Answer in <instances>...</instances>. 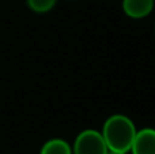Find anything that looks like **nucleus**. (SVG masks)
<instances>
[{"label": "nucleus", "mask_w": 155, "mask_h": 154, "mask_svg": "<svg viewBox=\"0 0 155 154\" xmlns=\"http://www.w3.org/2000/svg\"><path fill=\"white\" fill-rule=\"evenodd\" d=\"M134 122L125 115H112L105 120L102 126V136L110 152L128 153L136 135Z\"/></svg>", "instance_id": "1"}, {"label": "nucleus", "mask_w": 155, "mask_h": 154, "mask_svg": "<svg viewBox=\"0 0 155 154\" xmlns=\"http://www.w3.org/2000/svg\"><path fill=\"white\" fill-rule=\"evenodd\" d=\"M107 152L104 136L97 130H83L72 145V154H107Z\"/></svg>", "instance_id": "2"}, {"label": "nucleus", "mask_w": 155, "mask_h": 154, "mask_svg": "<svg viewBox=\"0 0 155 154\" xmlns=\"http://www.w3.org/2000/svg\"><path fill=\"white\" fill-rule=\"evenodd\" d=\"M132 154H155V128H142L136 131L132 142Z\"/></svg>", "instance_id": "3"}, {"label": "nucleus", "mask_w": 155, "mask_h": 154, "mask_svg": "<svg viewBox=\"0 0 155 154\" xmlns=\"http://www.w3.org/2000/svg\"><path fill=\"white\" fill-rule=\"evenodd\" d=\"M155 0H123L121 7L127 16L134 19H142L150 15L154 8Z\"/></svg>", "instance_id": "4"}, {"label": "nucleus", "mask_w": 155, "mask_h": 154, "mask_svg": "<svg viewBox=\"0 0 155 154\" xmlns=\"http://www.w3.org/2000/svg\"><path fill=\"white\" fill-rule=\"evenodd\" d=\"M40 154H72V147L64 139L53 138L44 143Z\"/></svg>", "instance_id": "5"}, {"label": "nucleus", "mask_w": 155, "mask_h": 154, "mask_svg": "<svg viewBox=\"0 0 155 154\" xmlns=\"http://www.w3.org/2000/svg\"><path fill=\"white\" fill-rule=\"evenodd\" d=\"M26 2L31 11L37 14H45L54 7L57 0H26Z\"/></svg>", "instance_id": "6"}, {"label": "nucleus", "mask_w": 155, "mask_h": 154, "mask_svg": "<svg viewBox=\"0 0 155 154\" xmlns=\"http://www.w3.org/2000/svg\"><path fill=\"white\" fill-rule=\"evenodd\" d=\"M107 154H127V153H118V152H107Z\"/></svg>", "instance_id": "7"}, {"label": "nucleus", "mask_w": 155, "mask_h": 154, "mask_svg": "<svg viewBox=\"0 0 155 154\" xmlns=\"http://www.w3.org/2000/svg\"><path fill=\"white\" fill-rule=\"evenodd\" d=\"M154 33H155V25H154Z\"/></svg>", "instance_id": "8"}]
</instances>
